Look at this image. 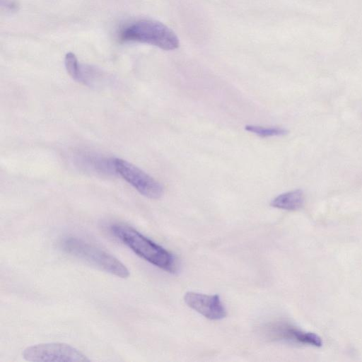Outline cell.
<instances>
[{
	"mask_svg": "<svg viewBox=\"0 0 362 362\" xmlns=\"http://www.w3.org/2000/svg\"><path fill=\"white\" fill-rule=\"evenodd\" d=\"M270 334L275 338L293 340L304 344H310L317 347L322 346L321 338L313 332H303L285 324L277 323L269 326Z\"/></svg>",
	"mask_w": 362,
	"mask_h": 362,
	"instance_id": "52a82bcc",
	"label": "cell"
},
{
	"mask_svg": "<svg viewBox=\"0 0 362 362\" xmlns=\"http://www.w3.org/2000/svg\"><path fill=\"white\" fill-rule=\"evenodd\" d=\"M1 6L6 11L12 12L18 10V4L16 0H1Z\"/></svg>",
	"mask_w": 362,
	"mask_h": 362,
	"instance_id": "30bf717a",
	"label": "cell"
},
{
	"mask_svg": "<svg viewBox=\"0 0 362 362\" xmlns=\"http://www.w3.org/2000/svg\"><path fill=\"white\" fill-rule=\"evenodd\" d=\"M112 165L116 173L143 196L156 199L163 195L161 185L132 163L116 158L112 160Z\"/></svg>",
	"mask_w": 362,
	"mask_h": 362,
	"instance_id": "5b68a950",
	"label": "cell"
},
{
	"mask_svg": "<svg viewBox=\"0 0 362 362\" xmlns=\"http://www.w3.org/2000/svg\"><path fill=\"white\" fill-rule=\"evenodd\" d=\"M304 200L303 192L301 189H295L276 197L271 201L270 205L284 210L296 211L303 206Z\"/></svg>",
	"mask_w": 362,
	"mask_h": 362,
	"instance_id": "ba28073f",
	"label": "cell"
},
{
	"mask_svg": "<svg viewBox=\"0 0 362 362\" xmlns=\"http://www.w3.org/2000/svg\"><path fill=\"white\" fill-rule=\"evenodd\" d=\"M61 247L66 253L96 268L122 279L129 276L127 267L107 252L76 237H66L61 242Z\"/></svg>",
	"mask_w": 362,
	"mask_h": 362,
	"instance_id": "7a4b0ae2",
	"label": "cell"
},
{
	"mask_svg": "<svg viewBox=\"0 0 362 362\" xmlns=\"http://www.w3.org/2000/svg\"><path fill=\"white\" fill-rule=\"evenodd\" d=\"M245 129L262 138L283 136L288 133V131L285 129L274 127H264L255 125H246Z\"/></svg>",
	"mask_w": 362,
	"mask_h": 362,
	"instance_id": "9c48e42d",
	"label": "cell"
},
{
	"mask_svg": "<svg viewBox=\"0 0 362 362\" xmlns=\"http://www.w3.org/2000/svg\"><path fill=\"white\" fill-rule=\"evenodd\" d=\"M184 300L190 308L207 319L219 320L226 316V310L218 295L188 291L185 294Z\"/></svg>",
	"mask_w": 362,
	"mask_h": 362,
	"instance_id": "8992f818",
	"label": "cell"
},
{
	"mask_svg": "<svg viewBox=\"0 0 362 362\" xmlns=\"http://www.w3.org/2000/svg\"><path fill=\"white\" fill-rule=\"evenodd\" d=\"M25 360L36 362H87L86 355L74 346L64 343H44L24 349Z\"/></svg>",
	"mask_w": 362,
	"mask_h": 362,
	"instance_id": "277c9868",
	"label": "cell"
},
{
	"mask_svg": "<svg viewBox=\"0 0 362 362\" xmlns=\"http://www.w3.org/2000/svg\"><path fill=\"white\" fill-rule=\"evenodd\" d=\"M123 42H137L158 47L164 50L175 49L179 40L175 33L160 22L141 19L127 25L119 33Z\"/></svg>",
	"mask_w": 362,
	"mask_h": 362,
	"instance_id": "3957f363",
	"label": "cell"
},
{
	"mask_svg": "<svg viewBox=\"0 0 362 362\" xmlns=\"http://www.w3.org/2000/svg\"><path fill=\"white\" fill-rule=\"evenodd\" d=\"M110 233L135 254L151 264L169 273L177 269L174 255L138 230L124 223H113Z\"/></svg>",
	"mask_w": 362,
	"mask_h": 362,
	"instance_id": "6da1fadb",
	"label": "cell"
}]
</instances>
